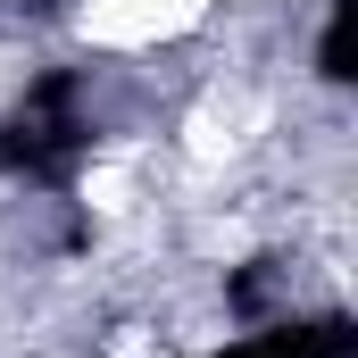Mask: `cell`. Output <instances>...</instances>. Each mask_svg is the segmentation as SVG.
I'll list each match as a JSON object with an SVG mask.
<instances>
[{"label": "cell", "mask_w": 358, "mask_h": 358, "mask_svg": "<svg viewBox=\"0 0 358 358\" xmlns=\"http://www.w3.org/2000/svg\"><path fill=\"white\" fill-rule=\"evenodd\" d=\"M208 17V0H84L76 25L100 50H159V42H183L192 25Z\"/></svg>", "instance_id": "cell-1"}, {"label": "cell", "mask_w": 358, "mask_h": 358, "mask_svg": "<svg viewBox=\"0 0 358 358\" xmlns=\"http://www.w3.org/2000/svg\"><path fill=\"white\" fill-rule=\"evenodd\" d=\"M242 125H250L242 100H208V108H192V159H200V167L234 159V150H242Z\"/></svg>", "instance_id": "cell-2"}, {"label": "cell", "mask_w": 358, "mask_h": 358, "mask_svg": "<svg viewBox=\"0 0 358 358\" xmlns=\"http://www.w3.org/2000/svg\"><path fill=\"white\" fill-rule=\"evenodd\" d=\"M84 192H92V200H100V208H125V192H134V183L117 176V167H100V176H92Z\"/></svg>", "instance_id": "cell-3"}, {"label": "cell", "mask_w": 358, "mask_h": 358, "mask_svg": "<svg viewBox=\"0 0 358 358\" xmlns=\"http://www.w3.org/2000/svg\"><path fill=\"white\" fill-rule=\"evenodd\" d=\"M117 358H167V350H159L150 334H117Z\"/></svg>", "instance_id": "cell-4"}]
</instances>
